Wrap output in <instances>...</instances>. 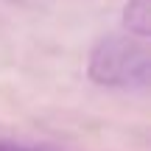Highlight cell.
<instances>
[{
	"instance_id": "cell-1",
	"label": "cell",
	"mask_w": 151,
	"mask_h": 151,
	"mask_svg": "<svg viewBox=\"0 0 151 151\" xmlns=\"http://www.w3.org/2000/svg\"><path fill=\"white\" fill-rule=\"evenodd\" d=\"M87 73L101 87H146L151 78V53L140 37H106L92 48Z\"/></svg>"
},
{
	"instance_id": "cell-2",
	"label": "cell",
	"mask_w": 151,
	"mask_h": 151,
	"mask_svg": "<svg viewBox=\"0 0 151 151\" xmlns=\"http://www.w3.org/2000/svg\"><path fill=\"white\" fill-rule=\"evenodd\" d=\"M123 25L129 34L146 39L151 34V0H129L123 9Z\"/></svg>"
},
{
	"instance_id": "cell-3",
	"label": "cell",
	"mask_w": 151,
	"mask_h": 151,
	"mask_svg": "<svg viewBox=\"0 0 151 151\" xmlns=\"http://www.w3.org/2000/svg\"><path fill=\"white\" fill-rule=\"evenodd\" d=\"M0 151H45V148L22 146V143H14V140H0Z\"/></svg>"
}]
</instances>
